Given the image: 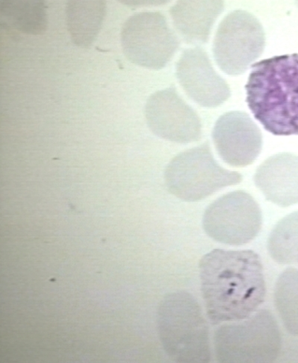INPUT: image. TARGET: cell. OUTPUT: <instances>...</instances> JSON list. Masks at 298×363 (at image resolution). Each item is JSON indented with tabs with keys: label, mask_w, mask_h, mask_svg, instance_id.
<instances>
[{
	"label": "cell",
	"mask_w": 298,
	"mask_h": 363,
	"mask_svg": "<svg viewBox=\"0 0 298 363\" xmlns=\"http://www.w3.org/2000/svg\"><path fill=\"white\" fill-rule=\"evenodd\" d=\"M224 8L223 1H178L169 12L183 41L197 47L208 42Z\"/></svg>",
	"instance_id": "cell-13"
},
{
	"label": "cell",
	"mask_w": 298,
	"mask_h": 363,
	"mask_svg": "<svg viewBox=\"0 0 298 363\" xmlns=\"http://www.w3.org/2000/svg\"><path fill=\"white\" fill-rule=\"evenodd\" d=\"M281 345L275 318L266 310L224 324L214 335L216 357L220 362H272L278 357Z\"/></svg>",
	"instance_id": "cell-5"
},
{
	"label": "cell",
	"mask_w": 298,
	"mask_h": 363,
	"mask_svg": "<svg viewBox=\"0 0 298 363\" xmlns=\"http://www.w3.org/2000/svg\"><path fill=\"white\" fill-rule=\"evenodd\" d=\"M263 216L258 202L242 191L227 194L212 202L202 220L206 235L217 242L243 245L258 237Z\"/></svg>",
	"instance_id": "cell-8"
},
{
	"label": "cell",
	"mask_w": 298,
	"mask_h": 363,
	"mask_svg": "<svg viewBox=\"0 0 298 363\" xmlns=\"http://www.w3.org/2000/svg\"><path fill=\"white\" fill-rule=\"evenodd\" d=\"M267 249L276 263L298 266V211L277 223L268 237Z\"/></svg>",
	"instance_id": "cell-16"
},
{
	"label": "cell",
	"mask_w": 298,
	"mask_h": 363,
	"mask_svg": "<svg viewBox=\"0 0 298 363\" xmlns=\"http://www.w3.org/2000/svg\"><path fill=\"white\" fill-rule=\"evenodd\" d=\"M274 300L283 326L298 336V269L288 268L277 280Z\"/></svg>",
	"instance_id": "cell-17"
},
{
	"label": "cell",
	"mask_w": 298,
	"mask_h": 363,
	"mask_svg": "<svg viewBox=\"0 0 298 363\" xmlns=\"http://www.w3.org/2000/svg\"><path fill=\"white\" fill-rule=\"evenodd\" d=\"M164 179L168 191L187 202L200 201L243 182L240 173L221 167L208 143L183 151L167 165Z\"/></svg>",
	"instance_id": "cell-4"
},
{
	"label": "cell",
	"mask_w": 298,
	"mask_h": 363,
	"mask_svg": "<svg viewBox=\"0 0 298 363\" xmlns=\"http://www.w3.org/2000/svg\"><path fill=\"white\" fill-rule=\"evenodd\" d=\"M159 337L168 357L177 362H208L209 328L200 303L190 294H169L158 313Z\"/></svg>",
	"instance_id": "cell-3"
},
{
	"label": "cell",
	"mask_w": 298,
	"mask_h": 363,
	"mask_svg": "<svg viewBox=\"0 0 298 363\" xmlns=\"http://www.w3.org/2000/svg\"><path fill=\"white\" fill-rule=\"evenodd\" d=\"M145 115L149 128L160 138L182 144L202 138L200 117L173 86L153 94L147 100Z\"/></svg>",
	"instance_id": "cell-9"
},
{
	"label": "cell",
	"mask_w": 298,
	"mask_h": 363,
	"mask_svg": "<svg viewBox=\"0 0 298 363\" xmlns=\"http://www.w3.org/2000/svg\"><path fill=\"white\" fill-rule=\"evenodd\" d=\"M246 101L254 118L277 136L298 135V54L251 65Z\"/></svg>",
	"instance_id": "cell-2"
},
{
	"label": "cell",
	"mask_w": 298,
	"mask_h": 363,
	"mask_svg": "<svg viewBox=\"0 0 298 363\" xmlns=\"http://www.w3.org/2000/svg\"><path fill=\"white\" fill-rule=\"evenodd\" d=\"M200 272L207 315L212 325L243 320L265 301L263 267L253 251L212 250L201 259Z\"/></svg>",
	"instance_id": "cell-1"
},
{
	"label": "cell",
	"mask_w": 298,
	"mask_h": 363,
	"mask_svg": "<svg viewBox=\"0 0 298 363\" xmlns=\"http://www.w3.org/2000/svg\"><path fill=\"white\" fill-rule=\"evenodd\" d=\"M121 43L127 60L151 69L164 68L180 47L178 36L159 11L140 12L127 19Z\"/></svg>",
	"instance_id": "cell-6"
},
{
	"label": "cell",
	"mask_w": 298,
	"mask_h": 363,
	"mask_svg": "<svg viewBox=\"0 0 298 363\" xmlns=\"http://www.w3.org/2000/svg\"><path fill=\"white\" fill-rule=\"evenodd\" d=\"M265 34L259 20L244 10H236L220 23L212 45L218 67L231 77L242 75L263 54Z\"/></svg>",
	"instance_id": "cell-7"
},
{
	"label": "cell",
	"mask_w": 298,
	"mask_h": 363,
	"mask_svg": "<svg viewBox=\"0 0 298 363\" xmlns=\"http://www.w3.org/2000/svg\"><path fill=\"white\" fill-rule=\"evenodd\" d=\"M44 1H0L2 23L28 35H41L47 27Z\"/></svg>",
	"instance_id": "cell-15"
},
{
	"label": "cell",
	"mask_w": 298,
	"mask_h": 363,
	"mask_svg": "<svg viewBox=\"0 0 298 363\" xmlns=\"http://www.w3.org/2000/svg\"><path fill=\"white\" fill-rule=\"evenodd\" d=\"M68 30L76 46L88 48L101 30L106 13L104 1H69L67 5Z\"/></svg>",
	"instance_id": "cell-14"
},
{
	"label": "cell",
	"mask_w": 298,
	"mask_h": 363,
	"mask_svg": "<svg viewBox=\"0 0 298 363\" xmlns=\"http://www.w3.org/2000/svg\"><path fill=\"white\" fill-rule=\"evenodd\" d=\"M212 137L223 162L232 167L252 164L262 151L261 130L245 112L222 115L212 129Z\"/></svg>",
	"instance_id": "cell-10"
},
{
	"label": "cell",
	"mask_w": 298,
	"mask_h": 363,
	"mask_svg": "<svg viewBox=\"0 0 298 363\" xmlns=\"http://www.w3.org/2000/svg\"><path fill=\"white\" fill-rule=\"evenodd\" d=\"M182 89L195 104L205 108L222 106L231 96L230 86L211 64L200 47L184 50L176 65Z\"/></svg>",
	"instance_id": "cell-11"
},
{
	"label": "cell",
	"mask_w": 298,
	"mask_h": 363,
	"mask_svg": "<svg viewBox=\"0 0 298 363\" xmlns=\"http://www.w3.org/2000/svg\"><path fill=\"white\" fill-rule=\"evenodd\" d=\"M253 181L273 204L282 208L298 204V156L280 153L268 157L255 172Z\"/></svg>",
	"instance_id": "cell-12"
}]
</instances>
